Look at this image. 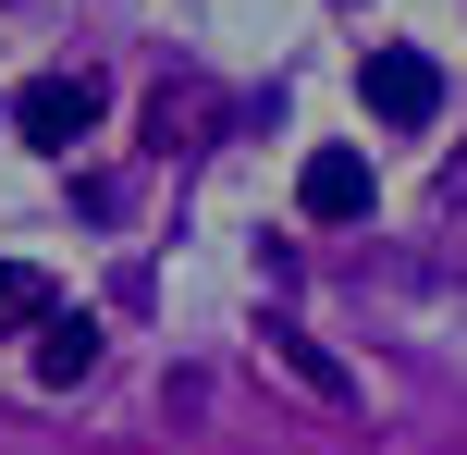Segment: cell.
<instances>
[{
	"instance_id": "cell-1",
	"label": "cell",
	"mask_w": 467,
	"mask_h": 455,
	"mask_svg": "<svg viewBox=\"0 0 467 455\" xmlns=\"http://www.w3.org/2000/svg\"><path fill=\"white\" fill-rule=\"evenodd\" d=\"M99 111H111V98H99V74L74 62V74H37V87L13 98V136H25V148H49V160H62L74 136H99Z\"/></svg>"
},
{
	"instance_id": "cell-2",
	"label": "cell",
	"mask_w": 467,
	"mask_h": 455,
	"mask_svg": "<svg viewBox=\"0 0 467 455\" xmlns=\"http://www.w3.org/2000/svg\"><path fill=\"white\" fill-rule=\"evenodd\" d=\"M357 87H369V123H394V136H419V123L443 111V62H431V49H369Z\"/></svg>"
},
{
	"instance_id": "cell-3",
	"label": "cell",
	"mask_w": 467,
	"mask_h": 455,
	"mask_svg": "<svg viewBox=\"0 0 467 455\" xmlns=\"http://www.w3.org/2000/svg\"><path fill=\"white\" fill-rule=\"evenodd\" d=\"M296 210H307V222H357V210H369V160H357V148H307Z\"/></svg>"
},
{
	"instance_id": "cell-4",
	"label": "cell",
	"mask_w": 467,
	"mask_h": 455,
	"mask_svg": "<svg viewBox=\"0 0 467 455\" xmlns=\"http://www.w3.org/2000/svg\"><path fill=\"white\" fill-rule=\"evenodd\" d=\"M87 369H99V320H49V333H37V382H49V394H74Z\"/></svg>"
},
{
	"instance_id": "cell-5",
	"label": "cell",
	"mask_w": 467,
	"mask_h": 455,
	"mask_svg": "<svg viewBox=\"0 0 467 455\" xmlns=\"http://www.w3.org/2000/svg\"><path fill=\"white\" fill-rule=\"evenodd\" d=\"M25 320H62V295L37 259H0V333H25Z\"/></svg>"
},
{
	"instance_id": "cell-6",
	"label": "cell",
	"mask_w": 467,
	"mask_h": 455,
	"mask_svg": "<svg viewBox=\"0 0 467 455\" xmlns=\"http://www.w3.org/2000/svg\"><path fill=\"white\" fill-rule=\"evenodd\" d=\"M271 357L296 369L307 394H332V407H345V394H357V382H345V357H320V345H307V333H271Z\"/></svg>"
},
{
	"instance_id": "cell-7",
	"label": "cell",
	"mask_w": 467,
	"mask_h": 455,
	"mask_svg": "<svg viewBox=\"0 0 467 455\" xmlns=\"http://www.w3.org/2000/svg\"><path fill=\"white\" fill-rule=\"evenodd\" d=\"M443 210L467 222V148H455V160H443Z\"/></svg>"
}]
</instances>
